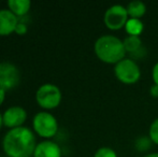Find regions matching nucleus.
<instances>
[{
	"label": "nucleus",
	"mask_w": 158,
	"mask_h": 157,
	"mask_svg": "<svg viewBox=\"0 0 158 157\" xmlns=\"http://www.w3.org/2000/svg\"><path fill=\"white\" fill-rule=\"evenodd\" d=\"M37 143L32 128L22 126L8 129L2 138L1 147L8 157H31Z\"/></svg>",
	"instance_id": "f257e3e1"
},
{
	"label": "nucleus",
	"mask_w": 158,
	"mask_h": 157,
	"mask_svg": "<svg viewBox=\"0 0 158 157\" xmlns=\"http://www.w3.org/2000/svg\"><path fill=\"white\" fill-rule=\"evenodd\" d=\"M94 52L102 63L116 65L126 57L123 40L114 35H102L94 43Z\"/></svg>",
	"instance_id": "f03ea898"
},
{
	"label": "nucleus",
	"mask_w": 158,
	"mask_h": 157,
	"mask_svg": "<svg viewBox=\"0 0 158 157\" xmlns=\"http://www.w3.org/2000/svg\"><path fill=\"white\" fill-rule=\"evenodd\" d=\"M32 130L43 140H52L59 130L56 116L50 111H39L32 118Z\"/></svg>",
	"instance_id": "7ed1b4c3"
},
{
	"label": "nucleus",
	"mask_w": 158,
	"mask_h": 157,
	"mask_svg": "<svg viewBox=\"0 0 158 157\" xmlns=\"http://www.w3.org/2000/svg\"><path fill=\"white\" fill-rule=\"evenodd\" d=\"M63 100L61 89L53 83H44L35 90V102L44 111H51L59 107Z\"/></svg>",
	"instance_id": "20e7f679"
},
{
	"label": "nucleus",
	"mask_w": 158,
	"mask_h": 157,
	"mask_svg": "<svg viewBox=\"0 0 158 157\" xmlns=\"http://www.w3.org/2000/svg\"><path fill=\"white\" fill-rule=\"evenodd\" d=\"M114 74L122 83L135 84L141 78V69L137 60L130 57H125L114 65Z\"/></svg>",
	"instance_id": "39448f33"
},
{
	"label": "nucleus",
	"mask_w": 158,
	"mask_h": 157,
	"mask_svg": "<svg viewBox=\"0 0 158 157\" xmlns=\"http://www.w3.org/2000/svg\"><path fill=\"white\" fill-rule=\"evenodd\" d=\"M129 19L127 9L123 4H112L106 10L103 14V23L110 30H119L125 28Z\"/></svg>",
	"instance_id": "423d86ee"
},
{
	"label": "nucleus",
	"mask_w": 158,
	"mask_h": 157,
	"mask_svg": "<svg viewBox=\"0 0 158 157\" xmlns=\"http://www.w3.org/2000/svg\"><path fill=\"white\" fill-rule=\"evenodd\" d=\"M21 71L15 64L11 61H0V88L11 90L19 85Z\"/></svg>",
	"instance_id": "0eeeda50"
},
{
	"label": "nucleus",
	"mask_w": 158,
	"mask_h": 157,
	"mask_svg": "<svg viewBox=\"0 0 158 157\" xmlns=\"http://www.w3.org/2000/svg\"><path fill=\"white\" fill-rule=\"evenodd\" d=\"M28 113L25 108L22 105H11L2 112L3 126L8 129L25 126L24 124L26 123Z\"/></svg>",
	"instance_id": "6e6552de"
},
{
	"label": "nucleus",
	"mask_w": 158,
	"mask_h": 157,
	"mask_svg": "<svg viewBox=\"0 0 158 157\" xmlns=\"http://www.w3.org/2000/svg\"><path fill=\"white\" fill-rule=\"evenodd\" d=\"M32 157H63V151L55 141L41 140L35 145Z\"/></svg>",
	"instance_id": "1a4fd4ad"
},
{
	"label": "nucleus",
	"mask_w": 158,
	"mask_h": 157,
	"mask_svg": "<svg viewBox=\"0 0 158 157\" xmlns=\"http://www.w3.org/2000/svg\"><path fill=\"white\" fill-rule=\"evenodd\" d=\"M19 19L9 9H0V37H6L14 34Z\"/></svg>",
	"instance_id": "9d476101"
},
{
	"label": "nucleus",
	"mask_w": 158,
	"mask_h": 157,
	"mask_svg": "<svg viewBox=\"0 0 158 157\" xmlns=\"http://www.w3.org/2000/svg\"><path fill=\"white\" fill-rule=\"evenodd\" d=\"M124 48H125L126 54L131 55L130 58L137 59L141 58L143 54H145V50L143 48V44H142V39L141 37L137 36H127L125 39L123 40Z\"/></svg>",
	"instance_id": "9b49d317"
},
{
	"label": "nucleus",
	"mask_w": 158,
	"mask_h": 157,
	"mask_svg": "<svg viewBox=\"0 0 158 157\" xmlns=\"http://www.w3.org/2000/svg\"><path fill=\"white\" fill-rule=\"evenodd\" d=\"M8 9L19 19L24 17L29 13L31 9V1L30 0H9L6 2Z\"/></svg>",
	"instance_id": "f8f14e48"
},
{
	"label": "nucleus",
	"mask_w": 158,
	"mask_h": 157,
	"mask_svg": "<svg viewBox=\"0 0 158 157\" xmlns=\"http://www.w3.org/2000/svg\"><path fill=\"white\" fill-rule=\"evenodd\" d=\"M127 13H128L129 19H141L142 16H144L146 13V4L141 0H133L130 1L126 6Z\"/></svg>",
	"instance_id": "ddd939ff"
},
{
	"label": "nucleus",
	"mask_w": 158,
	"mask_h": 157,
	"mask_svg": "<svg viewBox=\"0 0 158 157\" xmlns=\"http://www.w3.org/2000/svg\"><path fill=\"white\" fill-rule=\"evenodd\" d=\"M143 29H144L143 22L138 19H129L125 25V31L128 34V36L140 37V35L143 32Z\"/></svg>",
	"instance_id": "4468645a"
},
{
	"label": "nucleus",
	"mask_w": 158,
	"mask_h": 157,
	"mask_svg": "<svg viewBox=\"0 0 158 157\" xmlns=\"http://www.w3.org/2000/svg\"><path fill=\"white\" fill-rule=\"evenodd\" d=\"M148 138L151 139L152 143L158 145V118L151 123L150 128H148Z\"/></svg>",
	"instance_id": "2eb2a0df"
},
{
	"label": "nucleus",
	"mask_w": 158,
	"mask_h": 157,
	"mask_svg": "<svg viewBox=\"0 0 158 157\" xmlns=\"http://www.w3.org/2000/svg\"><path fill=\"white\" fill-rule=\"evenodd\" d=\"M94 157H118L117 153L110 147H100L95 152Z\"/></svg>",
	"instance_id": "dca6fc26"
},
{
	"label": "nucleus",
	"mask_w": 158,
	"mask_h": 157,
	"mask_svg": "<svg viewBox=\"0 0 158 157\" xmlns=\"http://www.w3.org/2000/svg\"><path fill=\"white\" fill-rule=\"evenodd\" d=\"M28 32V26L26 23H24V22L19 21V24H17L16 28H15V31L14 34H16L17 36H25V35H27Z\"/></svg>",
	"instance_id": "f3484780"
},
{
	"label": "nucleus",
	"mask_w": 158,
	"mask_h": 157,
	"mask_svg": "<svg viewBox=\"0 0 158 157\" xmlns=\"http://www.w3.org/2000/svg\"><path fill=\"white\" fill-rule=\"evenodd\" d=\"M150 142H152V141H151V139L148 138V137H141V138H139L137 140L135 147H137V149L139 150V151L141 150L142 145H144L145 150H148V147H150Z\"/></svg>",
	"instance_id": "a211bd4d"
},
{
	"label": "nucleus",
	"mask_w": 158,
	"mask_h": 157,
	"mask_svg": "<svg viewBox=\"0 0 158 157\" xmlns=\"http://www.w3.org/2000/svg\"><path fill=\"white\" fill-rule=\"evenodd\" d=\"M152 78L154 84L158 85V61L155 63V65L152 68Z\"/></svg>",
	"instance_id": "6ab92c4d"
},
{
	"label": "nucleus",
	"mask_w": 158,
	"mask_h": 157,
	"mask_svg": "<svg viewBox=\"0 0 158 157\" xmlns=\"http://www.w3.org/2000/svg\"><path fill=\"white\" fill-rule=\"evenodd\" d=\"M150 94L154 98H158V85L153 83L150 87Z\"/></svg>",
	"instance_id": "aec40b11"
},
{
	"label": "nucleus",
	"mask_w": 158,
	"mask_h": 157,
	"mask_svg": "<svg viewBox=\"0 0 158 157\" xmlns=\"http://www.w3.org/2000/svg\"><path fill=\"white\" fill-rule=\"evenodd\" d=\"M6 90L0 88V107H1L4 101H6Z\"/></svg>",
	"instance_id": "412c9836"
},
{
	"label": "nucleus",
	"mask_w": 158,
	"mask_h": 157,
	"mask_svg": "<svg viewBox=\"0 0 158 157\" xmlns=\"http://www.w3.org/2000/svg\"><path fill=\"white\" fill-rule=\"evenodd\" d=\"M143 157H158V153L157 152H153V153L146 154V155H144Z\"/></svg>",
	"instance_id": "4be33fe9"
},
{
	"label": "nucleus",
	"mask_w": 158,
	"mask_h": 157,
	"mask_svg": "<svg viewBox=\"0 0 158 157\" xmlns=\"http://www.w3.org/2000/svg\"><path fill=\"white\" fill-rule=\"evenodd\" d=\"M2 126H3V121H2V113L0 112V129L2 128Z\"/></svg>",
	"instance_id": "5701e85b"
}]
</instances>
